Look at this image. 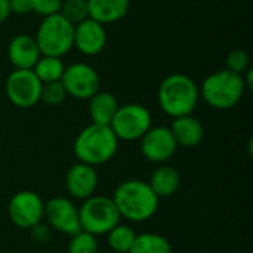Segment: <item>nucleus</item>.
<instances>
[{
    "label": "nucleus",
    "instance_id": "nucleus-8",
    "mask_svg": "<svg viewBox=\"0 0 253 253\" xmlns=\"http://www.w3.org/2000/svg\"><path fill=\"white\" fill-rule=\"evenodd\" d=\"M7 215L15 227L21 230H30L43 221L44 202L34 191L30 190L18 191L9 200Z\"/></svg>",
    "mask_w": 253,
    "mask_h": 253
},
{
    "label": "nucleus",
    "instance_id": "nucleus-25",
    "mask_svg": "<svg viewBox=\"0 0 253 253\" xmlns=\"http://www.w3.org/2000/svg\"><path fill=\"white\" fill-rule=\"evenodd\" d=\"M67 98V92L59 82H50V83H43L42 84V92H40V102L49 105V107H56L64 102Z\"/></svg>",
    "mask_w": 253,
    "mask_h": 253
},
{
    "label": "nucleus",
    "instance_id": "nucleus-2",
    "mask_svg": "<svg viewBox=\"0 0 253 253\" xmlns=\"http://www.w3.org/2000/svg\"><path fill=\"white\" fill-rule=\"evenodd\" d=\"M199 99V86L190 76L182 73H175L163 79L157 90V101L162 111L172 119L193 114Z\"/></svg>",
    "mask_w": 253,
    "mask_h": 253
},
{
    "label": "nucleus",
    "instance_id": "nucleus-30",
    "mask_svg": "<svg viewBox=\"0 0 253 253\" xmlns=\"http://www.w3.org/2000/svg\"><path fill=\"white\" fill-rule=\"evenodd\" d=\"M10 15V9H9V3L7 0H0V24H3Z\"/></svg>",
    "mask_w": 253,
    "mask_h": 253
},
{
    "label": "nucleus",
    "instance_id": "nucleus-1",
    "mask_svg": "<svg viewBox=\"0 0 253 253\" xmlns=\"http://www.w3.org/2000/svg\"><path fill=\"white\" fill-rule=\"evenodd\" d=\"M111 199L120 218L135 224L151 219L159 211L160 202V199L151 191L148 182L142 179H127L119 184Z\"/></svg>",
    "mask_w": 253,
    "mask_h": 253
},
{
    "label": "nucleus",
    "instance_id": "nucleus-20",
    "mask_svg": "<svg viewBox=\"0 0 253 253\" xmlns=\"http://www.w3.org/2000/svg\"><path fill=\"white\" fill-rule=\"evenodd\" d=\"M127 253H173L170 242L157 233L136 234L135 242Z\"/></svg>",
    "mask_w": 253,
    "mask_h": 253
},
{
    "label": "nucleus",
    "instance_id": "nucleus-4",
    "mask_svg": "<svg viewBox=\"0 0 253 253\" xmlns=\"http://www.w3.org/2000/svg\"><path fill=\"white\" fill-rule=\"evenodd\" d=\"M199 90L200 96L212 108L230 110L242 101L246 86L242 74H236L224 68L209 74L203 80Z\"/></svg>",
    "mask_w": 253,
    "mask_h": 253
},
{
    "label": "nucleus",
    "instance_id": "nucleus-29",
    "mask_svg": "<svg viewBox=\"0 0 253 253\" xmlns=\"http://www.w3.org/2000/svg\"><path fill=\"white\" fill-rule=\"evenodd\" d=\"M10 13L27 15L31 12V0H7Z\"/></svg>",
    "mask_w": 253,
    "mask_h": 253
},
{
    "label": "nucleus",
    "instance_id": "nucleus-11",
    "mask_svg": "<svg viewBox=\"0 0 253 253\" xmlns=\"http://www.w3.org/2000/svg\"><path fill=\"white\" fill-rule=\"evenodd\" d=\"M46 224L62 234L74 236L80 231V221H79V208L74 205L73 200L67 197H52L44 203V215Z\"/></svg>",
    "mask_w": 253,
    "mask_h": 253
},
{
    "label": "nucleus",
    "instance_id": "nucleus-15",
    "mask_svg": "<svg viewBox=\"0 0 253 253\" xmlns=\"http://www.w3.org/2000/svg\"><path fill=\"white\" fill-rule=\"evenodd\" d=\"M40 56L36 39L28 34L15 36L7 46V58L15 70H33Z\"/></svg>",
    "mask_w": 253,
    "mask_h": 253
},
{
    "label": "nucleus",
    "instance_id": "nucleus-7",
    "mask_svg": "<svg viewBox=\"0 0 253 253\" xmlns=\"http://www.w3.org/2000/svg\"><path fill=\"white\" fill-rule=\"evenodd\" d=\"M153 126L150 110L141 104H125L117 108L110 127L119 141H139Z\"/></svg>",
    "mask_w": 253,
    "mask_h": 253
},
{
    "label": "nucleus",
    "instance_id": "nucleus-14",
    "mask_svg": "<svg viewBox=\"0 0 253 253\" xmlns=\"http://www.w3.org/2000/svg\"><path fill=\"white\" fill-rule=\"evenodd\" d=\"M107 44V31L105 27L92 18L82 21L74 25V47L86 55L93 56L104 50Z\"/></svg>",
    "mask_w": 253,
    "mask_h": 253
},
{
    "label": "nucleus",
    "instance_id": "nucleus-27",
    "mask_svg": "<svg viewBox=\"0 0 253 253\" xmlns=\"http://www.w3.org/2000/svg\"><path fill=\"white\" fill-rule=\"evenodd\" d=\"M62 0H31V12L40 16H50L59 13Z\"/></svg>",
    "mask_w": 253,
    "mask_h": 253
},
{
    "label": "nucleus",
    "instance_id": "nucleus-9",
    "mask_svg": "<svg viewBox=\"0 0 253 253\" xmlns=\"http://www.w3.org/2000/svg\"><path fill=\"white\" fill-rule=\"evenodd\" d=\"M7 99L18 108H31L40 102L42 82L33 70H13L4 83Z\"/></svg>",
    "mask_w": 253,
    "mask_h": 253
},
{
    "label": "nucleus",
    "instance_id": "nucleus-24",
    "mask_svg": "<svg viewBox=\"0 0 253 253\" xmlns=\"http://www.w3.org/2000/svg\"><path fill=\"white\" fill-rule=\"evenodd\" d=\"M68 253H98V242L93 234L79 231L71 236L68 243Z\"/></svg>",
    "mask_w": 253,
    "mask_h": 253
},
{
    "label": "nucleus",
    "instance_id": "nucleus-26",
    "mask_svg": "<svg viewBox=\"0 0 253 253\" xmlns=\"http://www.w3.org/2000/svg\"><path fill=\"white\" fill-rule=\"evenodd\" d=\"M225 68L236 73V74H243L248 68H251V61L249 55L243 49H234L228 53L225 59Z\"/></svg>",
    "mask_w": 253,
    "mask_h": 253
},
{
    "label": "nucleus",
    "instance_id": "nucleus-10",
    "mask_svg": "<svg viewBox=\"0 0 253 253\" xmlns=\"http://www.w3.org/2000/svg\"><path fill=\"white\" fill-rule=\"evenodd\" d=\"M61 83L67 92V96L76 99H89L93 96L101 86L99 74L96 70L86 62H74L65 67Z\"/></svg>",
    "mask_w": 253,
    "mask_h": 253
},
{
    "label": "nucleus",
    "instance_id": "nucleus-19",
    "mask_svg": "<svg viewBox=\"0 0 253 253\" xmlns=\"http://www.w3.org/2000/svg\"><path fill=\"white\" fill-rule=\"evenodd\" d=\"M117 98L105 90H98L93 96L89 98V116L92 123L110 126L117 108H119Z\"/></svg>",
    "mask_w": 253,
    "mask_h": 253
},
{
    "label": "nucleus",
    "instance_id": "nucleus-13",
    "mask_svg": "<svg viewBox=\"0 0 253 253\" xmlns=\"http://www.w3.org/2000/svg\"><path fill=\"white\" fill-rule=\"evenodd\" d=\"M99 176L93 166L77 162L65 175V188L68 194L76 200H86L95 196Z\"/></svg>",
    "mask_w": 253,
    "mask_h": 253
},
{
    "label": "nucleus",
    "instance_id": "nucleus-21",
    "mask_svg": "<svg viewBox=\"0 0 253 253\" xmlns=\"http://www.w3.org/2000/svg\"><path fill=\"white\" fill-rule=\"evenodd\" d=\"M64 70H65V65L61 58L46 56V55H42L37 59L36 65L33 67V73L37 76L42 84L50 83V82H59Z\"/></svg>",
    "mask_w": 253,
    "mask_h": 253
},
{
    "label": "nucleus",
    "instance_id": "nucleus-17",
    "mask_svg": "<svg viewBox=\"0 0 253 253\" xmlns=\"http://www.w3.org/2000/svg\"><path fill=\"white\" fill-rule=\"evenodd\" d=\"M129 0H87L89 18L105 25L120 21L129 10Z\"/></svg>",
    "mask_w": 253,
    "mask_h": 253
},
{
    "label": "nucleus",
    "instance_id": "nucleus-6",
    "mask_svg": "<svg viewBox=\"0 0 253 253\" xmlns=\"http://www.w3.org/2000/svg\"><path fill=\"white\" fill-rule=\"evenodd\" d=\"M80 230L89 234L105 236L120 222V213L108 196H92L79 208Z\"/></svg>",
    "mask_w": 253,
    "mask_h": 253
},
{
    "label": "nucleus",
    "instance_id": "nucleus-5",
    "mask_svg": "<svg viewBox=\"0 0 253 253\" xmlns=\"http://www.w3.org/2000/svg\"><path fill=\"white\" fill-rule=\"evenodd\" d=\"M34 39L40 55L62 58L74 47V25L61 13L44 16Z\"/></svg>",
    "mask_w": 253,
    "mask_h": 253
},
{
    "label": "nucleus",
    "instance_id": "nucleus-3",
    "mask_svg": "<svg viewBox=\"0 0 253 253\" xmlns=\"http://www.w3.org/2000/svg\"><path fill=\"white\" fill-rule=\"evenodd\" d=\"M119 148V139L110 126L90 123L74 139V154L79 162L98 166L110 162Z\"/></svg>",
    "mask_w": 253,
    "mask_h": 253
},
{
    "label": "nucleus",
    "instance_id": "nucleus-23",
    "mask_svg": "<svg viewBox=\"0 0 253 253\" xmlns=\"http://www.w3.org/2000/svg\"><path fill=\"white\" fill-rule=\"evenodd\" d=\"M59 13L73 25L80 24L89 18L87 0H62Z\"/></svg>",
    "mask_w": 253,
    "mask_h": 253
},
{
    "label": "nucleus",
    "instance_id": "nucleus-18",
    "mask_svg": "<svg viewBox=\"0 0 253 253\" xmlns=\"http://www.w3.org/2000/svg\"><path fill=\"white\" fill-rule=\"evenodd\" d=\"M148 185L157 199L170 197L181 187V173L170 165H162L151 173Z\"/></svg>",
    "mask_w": 253,
    "mask_h": 253
},
{
    "label": "nucleus",
    "instance_id": "nucleus-28",
    "mask_svg": "<svg viewBox=\"0 0 253 253\" xmlns=\"http://www.w3.org/2000/svg\"><path fill=\"white\" fill-rule=\"evenodd\" d=\"M31 230V237L36 243H46L50 239V227L47 224L39 222L37 225H34Z\"/></svg>",
    "mask_w": 253,
    "mask_h": 253
},
{
    "label": "nucleus",
    "instance_id": "nucleus-22",
    "mask_svg": "<svg viewBox=\"0 0 253 253\" xmlns=\"http://www.w3.org/2000/svg\"><path fill=\"white\" fill-rule=\"evenodd\" d=\"M107 242H108V246L117 253H127L130 251L133 242H135V237H136V233L135 230L130 227V225H126V224H117L113 230H110L107 234Z\"/></svg>",
    "mask_w": 253,
    "mask_h": 253
},
{
    "label": "nucleus",
    "instance_id": "nucleus-12",
    "mask_svg": "<svg viewBox=\"0 0 253 253\" xmlns=\"http://www.w3.org/2000/svg\"><path fill=\"white\" fill-rule=\"evenodd\" d=\"M139 141L142 157L157 165H165L178 150V144L168 126H151Z\"/></svg>",
    "mask_w": 253,
    "mask_h": 253
},
{
    "label": "nucleus",
    "instance_id": "nucleus-16",
    "mask_svg": "<svg viewBox=\"0 0 253 253\" xmlns=\"http://www.w3.org/2000/svg\"><path fill=\"white\" fill-rule=\"evenodd\" d=\"M170 130L178 147L181 145L185 148H193L197 147L205 138V127L202 122L193 114L173 119Z\"/></svg>",
    "mask_w": 253,
    "mask_h": 253
}]
</instances>
